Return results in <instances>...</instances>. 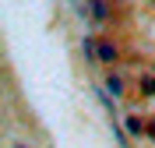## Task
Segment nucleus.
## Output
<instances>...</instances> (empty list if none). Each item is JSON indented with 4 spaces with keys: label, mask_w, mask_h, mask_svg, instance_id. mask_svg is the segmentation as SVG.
<instances>
[{
    "label": "nucleus",
    "mask_w": 155,
    "mask_h": 148,
    "mask_svg": "<svg viewBox=\"0 0 155 148\" xmlns=\"http://www.w3.org/2000/svg\"><path fill=\"white\" fill-rule=\"evenodd\" d=\"M127 130H130V134H141V123H137V117H127Z\"/></svg>",
    "instance_id": "f257e3e1"
},
{
    "label": "nucleus",
    "mask_w": 155,
    "mask_h": 148,
    "mask_svg": "<svg viewBox=\"0 0 155 148\" xmlns=\"http://www.w3.org/2000/svg\"><path fill=\"white\" fill-rule=\"evenodd\" d=\"M99 57H102V60H116V49H113V46H102V49H99Z\"/></svg>",
    "instance_id": "f03ea898"
},
{
    "label": "nucleus",
    "mask_w": 155,
    "mask_h": 148,
    "mask_svg": "<svg viewBox=\"0 0 155 148\" xmlns=\"http://www.w3.org/2000/svg\"><path fill=\"white\" fill-rule=\"evenodd\" d=\"M14 148H28V145H25V141H14Z\"/></svg>",
    "instance_id": "7ed1b4c3"
}]
</instances>
